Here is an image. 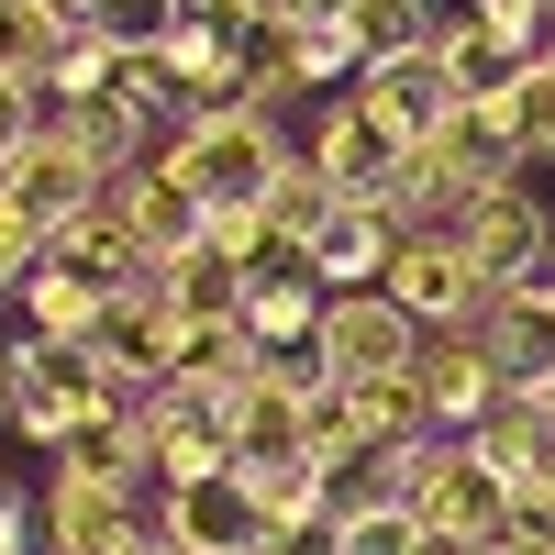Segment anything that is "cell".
I'll return each instance as SVG.
<instances>
[{
	"label": "cell",
	"mask_w": 555,
	"mask_h": 555,
	"mask_svg": "<svg viewBox=\"0 0 555 555\" xmlns=\"http://www.w3.org/2000/svg\"><path fill=\"white\" fill-rule=\"evenodd\" d=\"M300 145H289V133H278L267 112H211V101H178V133H167V178H178V190H201V211H234V201H267V178L278 167H289Z\"/></svg>",
	"instance_id": "1"
},
{
	"label": "cell",
	"mask_w": 555,
	"mask_h": 555,
	"mask_svg": "<svg viewBox=\"0 0 555 555\" xmlns=\"http://www.w3.org/2000/svg\"><path fill=\"white\" fill-rule=\"evenodd\" d=\"M311 366L334 389L411 378V366H423V322H411L389 289H334V300H322V334H311Z\"/></svg>",
	"instance_id": "2"
},
{
	"label": "cell",
	"mask_w": 555,
	"mask_h": 555,
	"mask_svg": "<svg viewBox=\"0 0 555 555\" xmlns=\"http://www.w3.org/2000/svg\"><path fill=\"white\" fill-rule=\"evenodd\" d=\"M311 389H322V366H311V345H289V356H267L256 378L222 400L234 467H278V455H311Z\"/></svg>",
	"instance_id": "3"
},
{
	"label": "cell",
	"mask_w": 555,
	"mask_h": 555,
	"mask_svg": "<svg viewBox=\"0 0 555 555\" xmlns=\"http://www.w3.org/2000/svg\"><path fill=\"white\" fill-rule=\"evenodd\" d=\"M378 289H389V300H400L411 322H423V334H455V322H478V311L500 300L489 278H478V256L455 245V234H423V245H400Z\"/></svg>",
	"instance_id": "4"
},
{
	"label": "cell",
	"mask_w": 555,
	"mask_h": 555,
	"mask_svg": "<svg viewBox=\"0 0 555 555\" xmlns=\"http://www.w3.org/2000/svg\"><path fill=\"white\" fill-rule=\"evenodd\" d=\"M411 389H423L434 434H478L500 400H512V378H500V356L478 345V322H455V334H423V366H411Z\"/></svg>",
	"instance_id": "5"
},
{
	"label": "cell",
	"mask_w": 555,
	"mask_h": 555,
	"mask_svg": "<svg viewBox=\"0 0 555 555\" xmlns=\"http://www.w3.org/2000/svg\"><path fill=\"white\" fill-rule=\"evenodd\" d=\"M145 522V489H112V478H44V555H133Z\"/></svg>",
	"instance_id": "6"
},
{
	"label": "cell",
	"mask_w": 555,
	"mask_h": 555,
	"mask_svg": "<svg viewBox=\"0 0 555 555\" xmlns=\"http://www.w3.org/2000/svg\"><path fill=\"white\" fill-rule=\"evenodd\" d=\"M300 156H311L322 178H334L345 201H378L389 178H400V156H411V133H389V122H378V112H366L356 89H345V101L311 122V145H300Z\"/></svg>",
	"instance_id": "7"
},
{
	"label": "cell",
	"mask_w": 555,
	"mask_h": 555,
	"mask_svg": "<svg viewBox=\"0 0 555 555\" xmlns=\"http://www.w3.org/2000/svg\"><path fill=\"white\" fill-rule=\"evenodd\" d=\"M101 190H112V178H101V167H89V156L67 145V133H56V122H44V133H34V145L12 156V167H0V201H12L23 222H44V234H56V222H78V211H89V201H101Z\"/></svg>",
	"instance_id": "8"
},
{
	"label": "cell",
	"mask_w": 555,
	"mask_h": 555,
	"mask_svg": "<svg viewBox=\"0 0 555 555\" xmlns=\"http://www.w3.org/2000/svg\"><path fill=\"white\" fill-rule=\"evenodd\" d=\"M455 245L478 256V278H489V289H512L533 256H555V222H544V201L522 190V178H500V190H489L467 222H455Z\"/></svg>",
	"instance_id": "9"
},
{
	"label": "cell",
	"mask_w": 555,
	"mask_h": 555,
	"mask_svg": "<svg viewBox=\"0 0 555 555\" xmlns=\"http://www.w3.org/2000/svg\"><path fill=\"white\" fill-rule=\"evenodd\" d=\"M56 267H78V278H101V289H133V278L156 267V245H145V222H133V201H122V178L101 201H89L78 222H56V245H44Z\"/></svg>",
	"instance_id": "10"
},
{
	"label": "cell",
	"mask_w": 555,
	"mask_h": 555,
	"mask_svg": "<svg viewBox=\"0 0 555 555\" xmlns=\"http://www.w3.org/2000/svg\"><path fill=\"white\" fill-rule=\"evenodd\" d=\"M156 533H167V544H190V555H256V500H245V467L190 478V489H156Z\"/></svg>",
	"instance_id": "11"
},
{
	"label": "cell",
	"mask_w": 555,
	"mask_h": 555,
	"mask_svg": "<svg viewBox=\"0 0 555 555\" xmlns=\"http://www.w3.org/2000/svg\"><path fill=\"white\" fill-rule=\"evenodd\" d=\"M56 478H112V489H145L156 478V444H145V411L133 400H89L67 444H56Z\"/></svg>",
	"instance_id": "12"
},
{
	"label": "cell",
	"mask_w": 555,
	"mask_h": 555,
	"mask_svg": "<svg viewBox=\"0 0 555 555\" xmlns=\"http://www.w3.org/2000/svg\"><path fill=\"white\" fill-rule=\"evenodd\" d=\"M423 522L455 533V544H500V533H512V478L455 434V444H444V478H434V500H423Z\"/></svg>",
	"instance_id": "13"
},
{
	"label": "cell",
	"mask_w": 555,
	"mask_h": 555,
	"mask_svg": "<svg viewBox=\"0 0 555 555\" xmlns=\"http://www.w3.org/2000/svg\"><path fill=\"white\" fill-rule=\"evenodd\" d=\"M356 101L378 112L389 133H411V145H423V133H434L444 112H467V101H455V78H444V56H434V44H411V56H378V67L356 78Z\"/></svg>",
	"instance_id": "14"
},
{
	"label": "cell",
	"mask_w": 555,
	"mask_h": 555,
	"mask_svg": "<svg viewBox=\"0 0 555 555\" xmlns=\"http://www.w3.org/2000/svg\"><path fill=\"white\" fill-rule=\"evenodd\" d=\"M389 256H400V234L378 222V201H345V211L300 245V267L322 278V289H378V278H389Z\"/></svg>",
	"instance_id": "15"
},
{
	"label": "cell",
	"mask_w": 555,
	"mask_h": 555,
	"mask_svg": "<svg viewBox=\"0 0 555 555\" xmlns=\"http://www.w3.org/2000/svg\"><path fill=\"white\" fill-rule=\"evenodd\" d=\"M478 345L500 356V378H512L522 400L555 378V300H522V289H500L489 311H478Z\"/></svg>",
	"instance_id": "16"
},
{
	"label": "cell",
	"mask_w": 555,
	"mask_h": 555,
	"mask_svg": "<svg viewBox=\"0 0 555 555\" xmlns=\"http://www.w3.org/2000/svg\"><path fill=\"white\" fill-rule=\"evenodd\" d=\"M434 56H444V78H455V101H512L522 89V44L512 34H489L478 12H444V34H434Z\"/></svg>",
	"instance_id": "17"
},
{
	"label": "cell",
	"mask_w": 555,
	"mask_h": 555,
	"mask_svg": "<svg viewBox=\"0 0 555 555\" xmlns=\"http://www.w3.org/2000/svg\"><path fill=\"white\" fill-rule=\"evenodd\" d=\"M12 300L34 311V334H56V345H89V334L112 322V289H101V278H78V267H56V256H44Z\"/></svg>",
	"instance_id": "18"
},
{
	"label": "cell",
	"mask_w": 555,
	"mask_h": 555,
	"mask_svg": "<svg viewBox=\"0 0 555 555\" xmlns=\"http://www.w3.org/2000/svg\"><path fill=\"white\" fill-rule=\"evenodd\" d=\"M467 444H478V455H489V467L512 478V489H533V478H555V423H544V400H522V389L500 400V411H489V423H478Z\"/></svg>",
	"instance_id": "19"
},
{
	"label": "cell",
	"mask_w": 555,
	"mask_h": 555,
	"mask_svg": "<svg viewBox=\"0 0 555 555\" xmlns=\"http://www.w3.org/2000/svg\"><path fill=\"white\" fill-rule=\"evenodd\" d=\"M122 201H133V222H145V245H156V267H167V256H190V245L211 234V211H201V190H178L167 167H133V178H122Z\"/></svg>",
	"instance_id": "20"
},
{
	"label": "cell",
	"mask_w": 555,
	"mask_h": 555,
	"mask_svg": "<svg viewBox=\"0 0 555 555\" xmlns=\"http://www.w3.org/2000/svg\"><path fill=\"white\" fill-rule=\"evenodd\" d=\"M256 211L278 222V245H311V234H322V222H334V211H345V190H334V178H322L311 156H289V167H278V178H267V201H256Z\"/></svg>",
	"instance_id": "21"
},
{
	"label": "cell",
	"mask_w": 555,
	"mask_h": 555,
	"mask_svg": "<svg viewBox=\"0 0 555 555\" xmlns=\"http://www.w3.org/2000/svg\"><path fill=\"white\" fill-rule=\"evenodd\" d=\"M434 522L411 512V500H389V489H366V500H345V522H334V555H411Z\"/></svg>",
	"instance_id": "22"
},
{
	"label": "cell",
	"mask_w": 555,
	"mask_h": 555,
	"mask_svg": "<svg viewBox=\"0 0 555 555\" xmlns=\"http://www.w3.org/2000/svg\"><path fill=\"white\" fill-rule=\"evenodd\" d=\"M167 289H178V311H245V289H256V267H234L211 234L190 245V256H167Z\"/></svg>",
	"instance_id": "23"
},
{
	"label": "cell",
	"mask_w": 555,
	"mask_h": 555,
	"mask_svg": "<svg viewBox=\"0 0 555 555\" xmlns=\"http://www.w3.org/2000/svg\"><path fill=\"white\" fill-rule=\"evenodd\" d=\"M356 44H366V67H378V56H411V44H434L444 34V12H434V0H356Z\"/></svg>",
	"instance_id": "24"
},
{
	"label": "cell",
	"mask_w": 555,
	"mask_h": 555,
	"mask_svg": "<svg viewBox=\"0 0 555 555\" xmlns=\"http://www.w3.org/2000/svg\"><path fill=\"white\" fill-rule=\"evenodd\" d=\"M278 56L300 67V89H334V78L356 89V78H366V44H356V23H311V34H289V44H278Z\"/></svg>",
	"instance_id": "25"
},
{
	"label": "cell",
	"mask_w": 555,
	"mask_h": 555,
	"mask_svg": "<svg viewBox=\"0 0 555 555\" xmlns=\"http://www.w3.org/2000/svg\"><path fill=\"white\" fill-rule=\"evenodd\" d=\"M512 133H522V156H533V167H555V56L522 67V89H512Z\"/></svg>",
	"instance_id": "26"
},
{
	"label": "cell",
	"mask_w": 555,
	"mask_h": 555,
	"mask_svg": "<svg viewBox=\"0 0 555 555\" xmlns=\"http://www.w3.org/2000/svg\"><path fill=\"white\" fill-rule=\"evenodd\" d=\"M167 23H178V0H101V12H89V34H112L122 56H145V44H167Z\"/></svg>",
	"instance_id": "27"
},
{
	"label": "cell",
	"mask_w": 555,
	"mask_h": 555,
	"mask_svg": "<svg viewBox=\"0 0 555 555\" xmlns=\"http://www.w3.org/2000/svg\"><path fill=\"white\" fill-rule=\"evenodd\" d=\"M44 245H56V234H44V222H23L12 201H0V289H23V278L44 267Z\"/></svg>",
	"instance_id": "28"
},
{
	"label": "cell",
	"mask_w": 555,
	"mask_h": 555,
	"mask_svg": "<svg viewBox=\"0 0 555 555\" xmlns=\"http://www.w3.org/2000/svg\"><path fill=\"white\" fill-rule=\"evenodd\" d=\"M34 133H44V89L34 78H0V167H12Z\"/></svg>",
	"instance_id": "29"
},
{
	"label": "cell",
	"mask_w": 555,
	"mask_h": 555,
	"mask_svg": "<svg viewBox=\"0 0 555 555\" xmlns=\"http://www.w3.org/2000/svg\"><path fill=\"white\" fill-rule=\"evenodd\" d=\"M356 0H267V44H289V34H311V23H345Z\"/></svg>",
	"instance_id": "30"
},
{
	"label": "cell",
	"mask_w": 555,
	"mask_h": 555,
	"mask_svg": "<svg viewBox=\"0 0 555 555\" xmlns=\"http://www.w3.org/2000/svg\"><path fill=\"white\" fill-rule=\"evenodd\" d=\"M201 23H222V34H245V44H267V0H190Z\"/></svg>",
	"instance_id": "31"
},
{
	"label": "cell",
	"mask_w": 555,
	"mask_h": 555,
	"mask_svg": "<svg viewBox=\"0 0 555 555\" xmlns=\"http://www.w3.org/2000/svg\"><path fill=\"white\" fill-rule=\"evenodd\" d=\"M0 555H34V512H23L12 489H0Z\"/></svg>",
	"instance_id": "32"
},
{
	"label": "cell",
	"mask_w": 555,
	"mask_h": 555,
	"mask_svg": "<svg viewBox=\"0 0 555 555\" xmlns=\"http://www.w3.org/2000/svg\"><path fill=\"white\" fill-rule=\"evenodd\" d=\"M411 555H478V544H455V533H423V544H411Z\"/></svg>",
	"instance_id": "33"
},
{
	"label": "cell",
	"mask_w": 555,
	"mask_h": 555,
	"mask_svg": "<svg viewBox=\"0 0 555 555\" xmlns=\"http://www.w3.org/2000/svg\"><path fill=\"white\" fill-rule=\"evenodd\" d=\"M133 555H190V544H167V533H145V544H133Z\"/></svg>",
	"instance_id": "34"
},
{
	"label": "cell",
	"mask_w": 555,
	"mask_h": 555,
	"mask_svg": "<svg viewBox=\"0 0 555 555\" xmlns=\"http://www.w3.org/2000/svg\"><path fill=\"white\" fill-rule=\"evenodd\" d=\"M0 411H12V345H0Z\"/></svg>",
	"instance_id": "35"
},
{
	"label": "cell",
	"mask_w": 555,
	"mask_h": 555,
	"mask_svg": "<svg viewBox=\"0 0 555 555\" xmlns=\"http://www.w3.org/2000/svg\"><path fill=\"white\" fill-rule=\"evenodd\" d=\"M478 555H522V544H512V533H500V544H478Z\"/></svg>",
	"instance_id": "36"
},
{
	"label": "cell",
	"mask_w": 555,
	"mask_h": 555,
	"mask_svg": "<svg viewBox=\"0 0 555 555\" xmlns=\"http://www.w3.org/2000/svg\"><path fill=\"white\" fill-rule=\"evenodd\" d=\"M533 400H544V423H555V378H544V389H533Z\"/></svg>",
	"instance_id": "37"
},
{
	"label": "cell",
	"mask_w": 555,
	"mask_h": 555,
	"mask_svg": "<svg viewBox=\"0 0 555 555\" xmlns=\"http://www.w3.org/2000/svg\"><path fill=\"white\" fill-rule=\"evenodd\" d=\"M178 12H190V0H178Z\"/></svg>",
	"instance_id": "38"
},
{
	"label": "cell",
	"mask_w": 555,
	"mask_h": 555,
	"mask_svg": "<svg viewBox=\"0 0 555 555\" xmlns=\"http://www.w3.org/2000/svg\"><path fill=\"white\" fill-rule=\"evenodd\" d=\"M256 555H267V544H256Z\"/></svg>",
	"instance_id": "39"
}]
</instances>
